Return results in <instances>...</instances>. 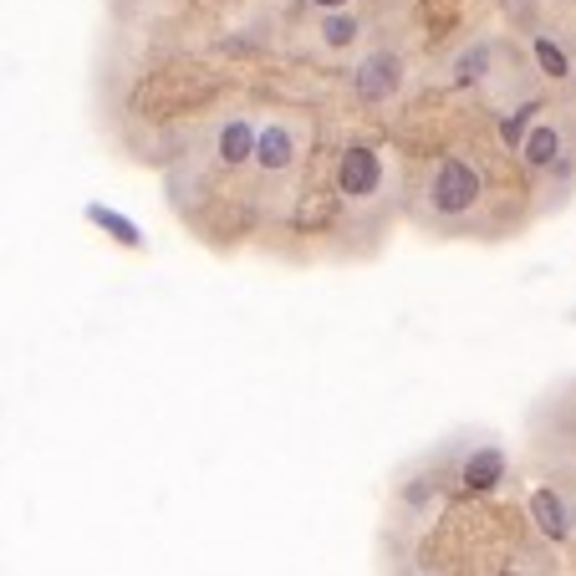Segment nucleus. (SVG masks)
Masks as SVG:
<instances>
[{"label": "nucleus", "instance_id": "nucleus-3", "mask_svg": "<svg viewBox=\"0 0 576 576\" xmlns=\"http://www.w3.org/2000/svg\"><path fill=\"white\" fill-rule=\"evenodd\" d=\"M337 189H342L347 199H373L377 189H383V158L368 143H352L337 158Z\"/></svg>", "mask_w": 576, "mask_h": 576}, {"label": "nucleus", "instance_id": "nucleus-13", "mask_svg": "<svg viewBox=\"0 0 576 576\" xmlns=\"http://www.w3.org/2000/svg\"><path fill=\"white\" fill-rule=\"evenodd\" d=\"M490 72V41H474V47L459 51V62H454V82H480Z\"/></svg>", "mask_w": 576, "mask_h": 576}, {"label": "nucleus", "instance_id": "nucleus-5", "mask_svg": "<svg viewBox=\"0 0 576 576\" xmlns=\"http://www.w3.org/2000/svg\"><path fill=\"white\" fill-rule=\"evenodd\" d=\"M255 143H261V128L250 123V118H230V123H219L215 133V158L225 169H240L255 158Z\"/></svg>", "mask_w": 576, "mask_h": 576}, {"label": "nucleus", "instance_id": "nucleus-10", "mask_svg": "<svg viewBox=\"0 0 576 576\" xmlns=\"http://www.w3.org/2000/svg\"><path fill=\"white\" fill-rule=\"evenodd\" d=\"M87 219H93V225H102V230H108L112 240H118V245H128V250H138V245H143L138 225H133V219H123V215H118V209H102V204H87Z\"/></svg>", "mask_w": 576, "mask_h": 576}, {"label": "nucleus", "instance_id": "nucleus-9", "mask_svg": "<svg viewBox=\"0 0 576 576\" xmlns=\"http://www.w3.org/2000/svg\"><path fill=\"white\" fill-rule=\"evenodd\" d=\"M530 51H536V66H541L551 82H566V77H572V57H566V51H561V41H551L545 31L530 36Z\"/></svg>", "mask_w": 576, "mask_h": 576}, {"label": "nucleus", "instance_id": "nucleus-11", "mask_svg": "<svg viewBox=\"0 0 576 576\" xmlns=\"http://www.w3.org/2000/svg\"><path fill=\"white\" fill-rule=\"evenodd\" d=\"M536 112H541V102H520L515 112H505V118H500V143L520 154V143H526V133L536 128Z\"/></svg>", "mask_w": 576, "mask_h": 576}, {"label": "nucleus", "instance_id": "nucleus-4", "mask_svg": "<svg viewBox=\"0 0 576 576\" xmlns=\"http://www.w3.org/2000/svg\"><path fill=\"white\" fill-rule=\"evenodd\" d=\"M297 154H301V133L291 123H265L261 128V143H255V164H261L265 173H286L291 164H297Z\"/></svg>", "mask_w": 576, "mask_h": 576}, {"label": "nucleus", "instance_id": "nucleus-12", "mask_svg": "<svg viewBox=\"0 0 576 576\" xmlns=\"http://www.w3.org/2000/svg\"><path fill=\"white\" fill-rule=\"evenodd\" d=\"M322 41H327L332 51L337 47H352V41H358V16H352V11H327V16H322Z\"/></svg>", "mask_w": 576, "mask_h": 576}, {"label": "nucleus", "instance_id": "nucleus-16", "mask_svg": "<svg viewBox=\"0 0 576 576\" xmlns=\"http://www.w3.org/2000/svg\"><path fill=\"white\" fill-rule=\"evenodd\" d=\"M572 526H576V510H572Z\"/></svg>", "mask_w": 576, "mask_h": 576}, {"label": "nucleus", "instance_id": "nucleus-8", "mask_svg": "<svg viewBox=\"0 0 576 576\" xmlns=\"http://www.w3.org/2000/svg\"><path fill=\"white\" fill-rule=\"evenodd\" d=\"M520 158H526L530 169H551L561 158V128L556 123H536L526 133V143H520Z\"/></svg>", "mask_w": 576, "mask_h": 576}, {"label": "nucleus", "instance_id": "nucleus-15", "mask_svg": "<svg viewBox=\"0 0 576 576\" xmlns=\"http://www.w3.org/2000/svg\"><path fill=\"white\" fill-rule=\"evenodd\" d=\"M312 5H322V11H342L347 0H312Z\"/></svg>", "mask_w": 576, "mask_h": 576}, {"label": "nucleus", "instance_id": "nucleus-1", "mask_svg": "<svg viewBox=\"0 0 576 576\" xmlns=\"http://www.w3.org/2000/svg\"><path fill=\"white\" fill-rule=\"evenodd\" d=\"M480 204V169L469 158H444L429 179V209L444 219H459Z\"/></svg>", "mask_w": 576, "mask_h": 576}, {"label": "nucleus", "instance_id": "nucleus-6", "mask_svg": "<svg viewBox=\"0 0 576 576\" xmlns=\"http://www.w3.org/2000/svg\"><path fill=\"white\" fill-rule=\"evenodd\" d=\"M500 480H505V449H500V444H480V449L465 454V465H459V484H465V490L484 495V490H495Z\"/></svg>", "mask_w": 576, "mask_h": 576}, {"label": "nucleus", "instance_id": "nucleus-7", "mask_svg": "<svg viewBox=\"0 0 576 576\" xmlns=\"http://www.w3.org/2000/svg\"><path fill=\"white\" fill-rule=\"evenodd\" d=\"M530 515H536V526H541V536H551V541H566L572 536V510L561 505V495L556 490H536L530 495Z\"/></svg>", "mask_w": 576, "mask_h": 576}, {"label": "nucleus", "instance_id": "nucleus-14", "mask_svg": "<svg viewBox=\"0 0 576 576\" xmlns=\"http://www.w3.org/2000/svg\"><path fill=\"white\" fill-rule=\"evenodd\" d=\"M403 500H408V505H413V510H419V505H423V500H434V480H429V484H403Z\"/></svg>", "mask_w": 576, "mask_h": 576}, {"label": "nucleus", "instance_id": "nucleus-2", "mask_svg": "<svg viewBox=\"0 0 576 576\" xmlns=\"http://www.w3.org/2000/svg\"><path fill=\"white\" fill-rule=\"evenodd\" d=\"M352 87H358L362 102H388L398 87H403V57L398 51H373V57H362V66L352 72Z\"/></svg>", "mask_w": 576, "mask_h": 576}]
</instances>
